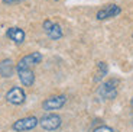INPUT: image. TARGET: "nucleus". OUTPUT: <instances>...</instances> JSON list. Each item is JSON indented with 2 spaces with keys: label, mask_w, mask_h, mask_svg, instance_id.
<instances>
[{
  "label": "nucleus",
  "mask_w": 133,
  "mask_h": 132,
  "mask_svg": "<svg viewBox=\"0 0 133 132\" xmlns=\"http://www.w3.org/2000/svg\"><path fill=\"white\" fill-rule=\"evenodd\" d=\"M6 35H7V38H9L10 41H13L15 44H22L25 41V37H26L25 32L20 29V28H9Z\"/></svg>",
  "instance_id": "obj_9"
},
{
  "label": "nucleus",
  "mask_w": 133,
  "mask_h": 132,
  "mask_svg": "<svg viewBox=\"0 0 133 132\" xmlns=\"http://www.w3.org/2000/svg\"><path fill=\"white\" fill-rule=\"evenodd\" d=\"M66 102V96L65 94H58V96H52L49 99H46L42 103V107L45 110H58L61 109Z\"/></svg>",
  "instance_id": "obj_6"
},
{
  "label": "nucleus",
  "mask_w": 133,
  "mask_h": 132,
  "mask_svg": "<svg viewBox=\"0 0 133 132\" xmlns=\"http://www.w3.org/2000/svg\"><path fill=\"white\" fill-rule=\"evenodd\" d=\"M6 100L12 105H22L26 100V94H25L22 87H12L9 92L6 93Z\"/></svg>",
  "instance_id": "obj_5"
},
{
  "label": "nucleus",
  "mask_w": 133,
  "mask_h": 132,
  "mask_svg": "<svg viewBox=\"0 0 133 132\" xmlns=\"http://www.w3.org/2000/svg\"><path fill=\"white\" fill-rule=\"evenodd\" d=\"M97 68H98V71H97V76L94 77V81H100V80L107 74V71H109L106 63H98L97 64Z\"/></svg>",
  "instance_id": "obj_12"
},
{
  "label": "nucleus",
  "mask_w": 133,
  "mask_h": 132,
  "mask_svg": "<svg viewBox=\"0 0 133 132\" xmlns=\"http://www.w3.org/2000/svg\"><path fill=\"white\" fill-rule=\"evenodd\" d=\"M122 9H120L117 4H107V6L101 7V9L97 12V19L98 20H104V19H110V17H114L117 15H120Z\"/></svg>",
  "instance_id": "obj_7"
},
{
  "label": "nucleus",
  "mask_w": 133,
  "mask_h": 132,
  "mask_svg": "<svg viewBox=\"0 0 133 132\" xmlns=\"http://www.w3.org/2000/svg\"><path fill=\"white\" fill-rule=\"evenodd\" d=\"M93 132H114V131L107 125H101V126H98V128H96Z\"/></svg>",
  "instance_id": "obj_13"
},
{
  "label": "nucleus",
  "mask_w": 133,
  "mask_h": 132,
  "mask_svg": "<svg viewBox=\"0 0 133 132\" xmlns=\"http://www.w3.org/2000/svg\"><path fill=\"white\" fill-rule=\"evenodd\" d=\"M62 123L61 121V116L55 115V113H49V115H45L39 119V125L42 126L45 131H55L58 129Z\"/></svg>",
  "instance_id": "obj_3"
},
{
  "label": "nucleus",
  "mask_w": 133,
  "mask_h": 132,
  "mask_svg": "<svg viewBox=\"0 0 133 132\" xmlns=\"http://www.w3.org/2000/svg\"><path fill=\"white\" fill-rule=\"evenodd\" d=\"M13 71H15V65L12 59L6 58L0 63V76L2 77H12Z\"/></svg>",
  "instance_id": "obj_10"
},
{
  "label": "nucleus",
  "mask_w": 133,
  "mask_h": 132,
  "mask_svg": "<svg viewBox=\"0 0 133 132\" xmlns=\"http://www.w3.org/2000/svg\"><path fill=\"white\" fill-rule=\"evenodd\" d=\"M46 35L54 41H58L62 38V28L58 25V23H52V26L46 31Z\"/></svg>",
  "instance_id": "obj_11"
},
{
  "label": "nucleus",
  "mask_w": 133,
  "mask_h": 132,
  "mask_svg": "<svg viewBox=\"0 0 133 132\" xmlns=\"http://www.w3.org/2000/svg\"><path fill=\"white\" fill-rule=\"evenodd\" d=\"M16 71H17L20 83L25 87H30L35 83V74H33V71L30 68H22V70H16Z\"/></svg>",
  "instance_id": "obj_8"
},
{
  "label": "nucleus",
  "mask_w": 133,
  "mask_h": 132,
  "mask_svg": "<svg viewBox=\"0 0 133 132\" xmlns=\"http://www.w3.org/2000/svg\"><path fill=\"white\" fill-rule=\"evenodd\" d=\"M42 61V54L41 52H32L29 55H25L23 58L19 59V63L16 64V70H22V68H30V67L36 65Z\"/></svg>",
  "instance_id": "obj_4"
},
{
  "label": "nucleus",
  "mask_w": 133,
  "mask_h": 132,
  "mask_svg": "<svg viewBox=\"0 0 133 132\" xmlns=\"http://www.w3.org/2000/svg\"><path fill=\"white\" fill-rule=\"evenodd\" d=\"M117 86H119V81L114 80V79H110L109 81H106L104 84H101V86L98 87V96L103 97V99H107V100L116 99Z\"/></svg>",
  "instance_id": "obj_1"
},
{
  "label": "nucleus",
  "mask_w": 133,
  "mask_h": 132,
  "mask_svg": "<svg viewBox=\"0 0 133 132\" xmlns=\"http://www.w3.org/2000/svg\"><path fill=\"white\" fill-rule=\"evenodd\" d=\"M130 106L133 107V97H132V100H130Z\"/></svg>",
  "instance_id": "obj_16"
},
{
  "label": "nucleus",
  "mask_w": 133,
  "mask_h": 132,
  "mask_svg": "<svg viewBox=\"0 0 133 132\" xmlns=\"http://www.w3.org/2000/svg\"><path fill=\"white\" fill-rule=\"evenodd\" d=\"M52 23H54V22H52V20H49V19L43 22V29H45V32H46V31L49 29L51 26H52Z\"/></svg>",
  "instance_id": "obj_14"
},
{
  "label": "nucleus",
  "mask_w": 133,
  "mask_h": 132,
  "mask_svg": "<svg viewBox=\"0 0 133 132\" xmlns=\"http://www.w3.org/2000/svg\"><path fill=\"white\" fill-rule=\"evenodd\" d=\"M39 123V119L35 116H28V118H22L19 121L12 125V129L16 132H25V131H30V129L36 128V125Z\"/></svg>",
  "instance_id": "obj_2"
},
{
  "label": "nucleus",
  "mask_w": 133,
  "mask_h": 132,
  "mask_svg": "<svg viewBox=\"0 0 133 132\" xmlns=\"http://www.w3.org/2000/svg\"><path fill=\"white\" fill-rule=\"evenodd\" d=\"M20 2H23V0H3L4 4H15V3H20Z\"/></svg>",
  "instance_id": "obj_15"
}]
</instances>
